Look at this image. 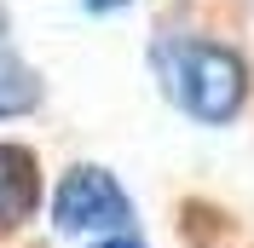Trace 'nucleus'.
<instances>
[{
  "label": "nucleus",
  "instance_id": "1",
  "mask_svg": "<svg viewBox=\"0 0 254 248\" xmlns=\"http://www.w3.org/2000/svg\"><path fill=\"white\" fill-rule=\"evenodd\" d=\"M150 63L162 75V93L202 127L237 122V110L249 104V63L237 47H225L214 35L196 29H168L150 47Z\"/></svg>",
  "mask_w": 254,
  "mask_h": 248
},
{
  "label": "nucleus",
  "instance_id": "2",
  "mask_svg": "<svg viewBox=\"0 0 254 248\" xmlns=\"http://www.w3.org/2000/svg\"><path fill=\"white\" fill-rule=\"evenodd\" d=\"M52 219L58 231H104V237H122L127 219H133V196L122 190L110 168L98 162H75V168L58 179L52 190Z\"/></svg>",
  "mask_w": 254,
  "mask_h": 248
},
{
  "label": "nucleus",
  "instance_id": "3",
  "mask_svg": "<svg viewBox=\"0 0 254 248\" xmlns=\"http://www.w3.org/2000/svg\"><path fill=\"white\" fill-rule=\"evenodd\" d=\"M41 202V162L23 144H0V231L23 225Z\"/></svg>",
  "mask_w": 254,
  "mask_h": 248
},
{
  "label": "nucleus",
  "instance_id": "4",
  "mask_svg": "<svg viewBox=\"0 0 254 248\" xmlns=\"http://www.w3.org/2000/svg\"><path fill=\"white\" fill-rule=\"evenodd\" d=\"M41 104V75L17 52H0V116H23Z\"/></svg>",
  "mask_w": 254,
  "mask_h": 248
},
{
  "label": "nucleus",
  "instance_id": "5",
  "mask_svg": "<svg viewBox=\"0 0 254 248\" xmlns=\"http://www.w3.org/2000/svg\"><path fill=\"white\" fill-rule=\"evenodd\" d=\"M93 248H144V243H139V237H127V231H122V237H104V243H93Z\"/></svg>",
  "mask_w": 254,
  "mask_h": 248
}]
</instances>
